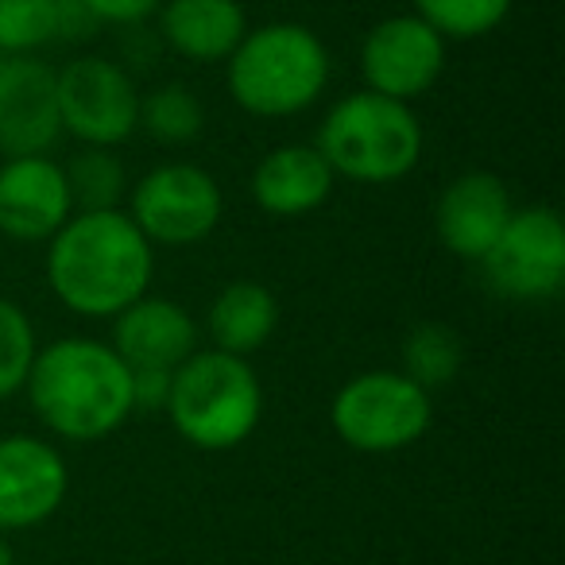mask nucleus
Instances as JSON below:
<instances>
[{"instance_id": "f257e3e1", "label": "nucleus", "mask_w": 565, "mask_h": 565, "mask_svg": "<svg viewBox=\"0 0 565 565\" xmlns=\"http://www.w3.org/2000/svg\"><path fill=\"white\" fill-rule=\"evenodd\" d=\"M51 295L71 315L113 322L151 291L156 248L125 210H74L47 241Z\"/></svg>"}, {"instance_id": "f03ea898", "label": "nucleus", "mask_w": 565, "mask_h": 565, "mask_svg": "<svg viewBox=\"0 0 565 565\" xmlns=\"http://www.w3.org/2000/svg\"><path fill=\"white\" fill-rule=\"evenodd\" d=\"M24 392L43 430L71 446L105 441L136 415L132 369L109 341L86 333L35 349Z\"/></svg>"}, {"instance_id": "7ed1b4c3", "label": "nucleus", "mask_w": 565, "mask_h": 565, "mask_svg": "<svg viewBox=\"0 0 565 565\" xmlns=\"http://www.w3.org/2000/svg\"><path fill=\"white\" fill-rule=\"evenodd\" d=\"M333 58L315 28L271 20L248 28L225 58V86L236 109L259 120H287L315 109L330 89Z\"/></svg>"}, {"instance_id": "20e7f679", "label": "nucleus", "mask_w": 565, "mask_h": 565, "mask_svg": "<svg viewBox=\"0 0 565 565\" xmlns=\"http://www.w3.org/2000/svg\"><path fill=\"white\" fill-rule=\"evenodd\" d=\"M163 415L186 446L202 454H228L256 434L264 418V384L244 356L194 349L171 372Z\"/></svg>"}, {"instance_id": "39448f33", "label": "nucleus", "mask_w": 565, "mask_h": 565, "mask_svg": "<svg viewBox=\"0 0 565 565\" xmlns=\"http://www.w3.org/2000/svg\"><path fill=\"white\" fill-rule=\"evenodd\" d=\"M315 148L322 151L338 179L361 182V186H387V182L407 179L418 167L426 132L415 105L356 89L326 109Z\"/></svg>"}, {"instance_id": "423d86ee", "label": "nucleus", "mask_w": 565, "mask_h": 565, "mask_svg": "<svg viewBox=\"0 0 565 565\" xmlns=\"http://www.w3.org/2000/svg\"><path fill=\"white\" fill-rule=\"evenodd\" d=\"M434 399L399 369H369L349 376L330 403V426L341 446L356 454H399L426 438Z\"/></svg>"}, {"instance_id": "0eeeda50", "label": "nucleus", "mask_w": 565, "mask_h": 565, "mask_svg": "<svg viewBox=\"0 0 565 565\" xmlns=\"http://www.w3.org/2000/svg\"><path fill=\"white\" fill-rule=\"evenodd\" d=\"M125 213L151 248H194L217 233L225 190L198 163H159L128 186Z\"/></svg>"}, {"instance_id": "6e6552de", "label": "nucleus", "mask_w": 565, "mask_h": 565, "mask_svg": "<svg viewBox=\"0 0 565 565\" xmlns=\"http://www.w3.org/2000/svg\"><path fill=\"white\" fill-rule=\"evenodd\" d=\"M58 120L82 148H120L140 132V89L125 63L78 55L55 71Z\"/></svg>"}, {"instance_id": "1a4fd4ad", "label": "nucleus", "mask_w": 565, "mask_h": 565, "mask_svg": "<svg viewBox=\"0 0 565 565\" xmlns=\"http://www.w3.org/2000/svg\"><path fill=\"white\" fill-rule=\"evenodd\" d=\"M480 275L500 299L546 302L565 287V225L554 205H515L500 241L480 259Z\"/></svg>"}, {"instance_id": "9d476101", "label": "nucleus", "mask_w": 565, "mask_h": 565, "mask_svg": "<svg viewBox=\"0 0 565 565\" xmlns=\"http://www.w3.org/2000/svg\"><path fill=\"white\" fill-rule=\"evenodd\" d=\"M449 43L415 12H399L372 24L361 40L364 89L392 102L415 105L446 74Z\"/></svg>"}, {"instance_id": "9b49d317", "label": "nucleus", "mask_w": 565, "mask_h": 565, "mask_svg": "<svg viewBox=\"0 0 565 565\" xmlns=\"http://www.w3.org/2000/svg\"><path fill=\"white\" fill-rule=\"evenodd\" d=\"M71 492V469L55 441L40 434H0V534L35 531Z\"/></svg>"}, {"instance_id": "f8f14e48", "label": "nucleus", "mask_w": 565, "mask_h": 565, "mask_svg": "<svg viewBox=\"0 0 565 565\" xmlns=\"http://www.w3.org/2000/svg\"><path fill=\"white\" fill-rule=\"evenodd\" d=\"M71 213V182L58 159L17 156L0 163V236L17 244H47Z\"/></svg>"}, {"instance_id": "ddd939ff", "label": "nucleus", "mask_w": 565, "mask_h": 565, "mask_svg": "<svg viewBox=\"0 0 565 565\" xmlns=\"http://www.w3.org/2000/svg\"><path fill=\"white\" fill-rule=\"evenodd\" d=\"M63 136L55 71L35 55L4 58L0 66V156H51Z\"/></svg>"}, {"instance_id": "4468645a", "label": "nucleus", "mask_w": 565, "mask_h": 565, "mask_svg": "<svg viewBox=\"0 0 565 565\" xmlns=\"http://www.w3.org/2000/svg\"><path fill=\"white\" fill-rule=\"evenodd\" d=\"M511 210H515V202H511V190L500 174L465 171L441 190L438 205H434V233L449 256L465 259V264H480L488 248L500 241Z\"/></svg>"}, {"instance_id": "2eb2a0df", "label": "nucleus", "mask_w": 565, "mask_h": 565, "mask_svg": "<svg viewBox=\"0 0 565 565\" xmlns=\"http://www.w3.org/2000/svg\"><path fill=\"white\" fill-rule=\"evenodd\" d=\"M198 322L179 299L140 295L113 318L109 345L132 372H174L198 345Z\"/></svg>"}, {"instance_id": "dca6fc26", "label": "nucleus", "mask_w": 565, "mask_h": 565, "mask_svg": "<svg viewBox=\"0 0 565 565\" xmlns=\"http://www.w3.org/2000/svg\"><path fill=\"white\" fill-rule=\"evenodd\" d=\"M338 174L322 159L315 143H279L259 163L252 167V202L267 213V217H307V213L322 210L333 198Z\"/></svg>"}, {"instance_id": "f3484780", "label": "nucleus", "mask_w": 565, "mask_h": 565, "mask_svg": "<svg viewBox=\"0 0 565 565\" xmlns=\"http://www.w3.org/2000/svg\"><path fill=\"white\" fill-rule=\"evenodd\" d=\"M156 20L159 40L198 66L225 63L248 32L241 0H163Z\"/></svg>"}, {"instance_id": "a211bd4d", "label": "nucleus", "mask_w": 565, "mask_h": 565, "mask_svg": "<svg viewBox=\"0 0 565 565\" xmlns=\"http://www.w3.org/2000/svg\"><path fill=\"white\" fill-rule=\"evenodd\" d=\"M279 330V299L267 282L259 279H233L213 295L210 310H205V333H210V349L233 356H252L267 345Z\"/></svg>"}, {"instance_id": "6ab92c4d", "label": "nucleus", "mask_w": 565, "mask_h": 565, "mask_svg": "<svg viewBox=\"0 0 565 565\" xmlns=\"http://www.w3.org/2000/svg\"><path fill=\"white\" fill-rule=\"evenodd\" d=\"M465 369V341L446 322H418L399 345V372L426 392L449 387Z\"/></svg>"}, {"instance_id": "aec40b11", "label": "nucleus", "mask_w": 565, "mask_h": 565, "mask_svg": "<svg viewBox=\"0 0 565 565\" xmlns=\"http://www.w3.org/2000/svg\"><path fill=\"white\" fill-rule=\"evenodd\" d=\"M205 105L182 82H163L151 94H140V132L163 148H186L202 136Z\"/></svg>"}, {"instance_id": "412c9836", "label": "nucleus", "mask_w": 565, "mask_h": 565, "mask_svg": "<svg viewBox=\"0 0 565 565\" xmlns=\"http://www.w3.org/2000/svg\"><path fill=\"white\" fill-rule=\"evenodd\" d=\"M63 171L74 210H125L120 202L128 198V171L117 148H82Z\"/></svg>"}, {"instance_id": "4be33fe9", "label": "nucleus", "mask_w": 565, "mask_h": 565, "mask_svg": "<svg viewBox=\"0 0 565 565\" xmlns=\"http://www.w3.org/2000/svg\"><path fill=\"white\" fill-rule=\"evenodd\" d=\"M415 17H423L446 43L484 40L508 20L515 0H411Z\"/></svg>"}, {"instance_id": "5701e85b", "label": "nucleus", "mask_w": 565, "mask_h": 565, "mask_svg": "<svg viewBox=\"0 0 565 565\" xmlns=\"http://www.w3.org/2000/svg\"><path fill=\"white\" fill-rule=\"evenodd\" d=\"M63 0H0V55H35L58 43Z\"/></svg>"}, {"instance_id": "b1692460", "label": "nucleus", "mask_w": 565, "mask_h": 565, "mask_svg": "<svg viewBox=\"0 0 565 565\" xmlns=\"http://www.w3.org/2000/svg\"><path fill=\"white\" fill-rule=\"evenodd\" d=\"M35 349H40V338H35L28 310L0 295V403L24 392Z\"/></svg>"}, {"instance_id": "393cba45", "label": "nucleus", "mask_w": 565, "mask_h": 565, "mask_svg": "<svg viewBox=\"0 0 565 565\" xmlns=\"http://www.w3.org/2000/svg\"><path fill=\"white\" fill-rule=\"evenodd\" d=\"M78 4L89 12V20L97 28H140L156 17L163 0H78Z\"/></svg>"}, {"instance_id": "a878e982", "label": "nucleus", "mask_w": 565, "mask_h": 565, "mask_svg": "<svg viewBox=\"0 0 565 565\" xmlns=\"http://www.w3.org/2000/svg\"><path fill=\"white\" fill-rule=\"evenodd\" d=\"M171 392V372H132V407L143 415H156L167 407Z\"/></svg>"}, {"instance_id": "bb28decb", "label": "nucleus", "mask_w": 565, "mask_h": 565, "mask_svg": "<svg viewBox=\"0 0 565 565\" xmlns=\"http://www.w3.org/2000/svg\"><path fill=\"white\" fill-rule=\"evenodd\" d=\"M0 565H17V550H12L9 534H0Z\"/></svg>"}, {"instance_id": "cd10ccee", "label": "nucleus", "mask_w": 565, "mask_h": 565, "mask_svg": "<svg viewBox=\"0 0 565 565\" xmlns=\"http://www.w3.org/2000/svg\"><path fill=\"white\" fill-rule=\"evenodd\" d=\"M0 66H4V55H0Z\"/></svg>"}]
</instances>
